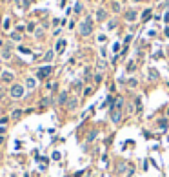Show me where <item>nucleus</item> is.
<instances>
[{
    "instance_id": "nucleus-9",
    "label": "nucleus",
    "mask_w": 169,
    "mask_h": 177,
    "mask_svg": "<svg viewBox=\"0 0 169 177\" xmlns=\"http://www.w3.org/2000/svg\"><path fill=\"white\" fill-rule=\"evenodd\" d=\"M64 48H66V40H58L57 42V53H62Z\"/></svg>"
},
{
    "instance_id": "nucleus-19",
    "label": "nucleus",
    "mask_w": 169,
    "mask_h": 177,
    "mask_svg": "<svg viewBox=\"0 0 169 177\" xmlns=\"http://www.w3.org/2000/svg\"><path fill=\"white\" fill-rule=\"evenodd\" d=\"M20 115H22V110H15L13 113H11V117H13V119H18Z\"/></svg>"
},
{
    "instance_id": "nucleus-27",
    "label": "nucleus",
    "mask_w": 169,
    "mask_h": 177,
    "mask_svg": "<svg viewBox=\"0 0 169 177\" xmlns=\"http://www.w3.org/2000/svg\"><path fill=\"white\" fill-rule=\"evenodd\" d=\"M158 126H160V128H166V126H167V121H166V119L158 121Z\"/></svg>"
},
{
    "instance_id": "nucleus-4",
    "label": "nucleus",
    "mask_w": 169,
    "mask_h": 177,
    "mask_svg": "<svg viewBox=\"0 0 169 177\" xmlns=\"http://www.w3.org/2000/svg\"><path fill=\"white\" fill-rule=\"evenodd\" d=\"M109 113H111V121L115 122V124H118V122L122 121V110H116V108H111V110H109Z\"/></svg>"
},
{
    "instance_id": "nucleus-14",
    "label": "nucleus",
    "mask_w": 169,
    "mask_h": 177,
    "mask_svg": "<svg viewBox=\"0 0 169 177\" xmlns=\"http://www.w3.org/2000/svg\"><path fill=\"white\" fill-rule=\"evenodd\" d=\"M9 37H11L13 38V40H22V35H20V33H9Z\"/></svg>"
},
{
    "instance_id": "nucleus-3",
    "label": "nucleus",
    "mask_w": 169,
    "mask_h": 177,
    "mask_svg": "<svg viewBox=\"0 0 169 177\" xmlns=\"http://www.w3.org/2000/svg\"><path fill=\"white\" fill-rule=\"evenodd\" d=\"M51 71H53V68H51V66L38 68V70H37V78H38V80H44V78H47L49 75H51Z\"/></svg>"
},
{
    "instance_id": "nucleus-28",
    "label": "nucleus",
    "mask_w": 169,
    "mask_h": 177,
    "mask_svg": "<svg viewBox=\"0 0 169 177\" xmlns=\"http://www.w3.org/2000/svg\"><path fill=\"white\" fill-rule=\"evenodd\" d=\"M29 2H31V0H22V7L27 9V7H29Z\"/></svg>"
},
{
    "instance_id": "nucleus-13",
    "label": "nucleus",
    "mask_w": 169,
    "mask_h": 177,
    "mask_svg": "<svg viewBox=\"0 0 169 177\" xmlns=\"http://www.w3.org/2000/svg\"><path fill=\"white\" fill-rule=\"evenodd\" d=\"M149 17H151V9H146V11H144V15H142V20H144V22L149 20Z\"/></svg>"
},
{
    "instance_id": "nucleus-10",
    "label": "nucleus",
    "mask_w": 169,
    "mask_h": 177,
    "mask_svg": "<svg viewBox=\"0 0 169 177\" xmlns=\"http://www.w3.org/2000/svg\"><path fill=\"white\" fill-rule=\"evenodd\" d=\"M53 57H55V51H53V50H49V51L46 53V57H44V60H46V62H51V60H53Z\"/></svg>"
},
{
    "instance_id": "nucleus-32",
    "label": "nucleus",
    "mask_w": 169,
    "mask_h": 177,
    "mask_svg": "<svg viewBox=\"0 0 169 177\" xmlns=\"http://www.w3.org/2000/svg\"><path fill=\"white\" fill-rule=\"evenodd\" d=\"M4 27H6V29H9V20H7V18L4 20Z\"/></svg>"
},
{
    "instance_id": "nucleus-25",
    "label": "nucleus",
    "mask_w": 169,
    "mask_h": 177,
    "mask_svg": "<svg viewBox=\"0 0 169 177\" xmlns=\"http://www.w3.org/2000/svg\"><path fill=\"white\" fill-rule=\"evenodd\" d=\"M151 73H149V78H156L158 77V73H156V70H149Z\"/></svg>"
},
{
    "instance_id": "nucleus-33",
    "label": "nucleus",
    "mask_w": 169,
    "mask_h": 177,
    "mask_svg": "<svg viewBox=\"0 0 169 177\" xmlns=\"http://www.w3.org/2000/svg\"><path fill=\"white\" fill-rule=\"evenodd\" d=\"M4 131H6V128H0V135H2V133H4Z\"/></svg>"
},
{
    "instance_id": "nucleus-34",
    "label": "nucleus",
    "mask_w": 169,
    "mask_h": 177,
    "mask_svg": "<svg viewBox=\"0 0 169 177\" xmlns=\"http://www.w3.org/2000/svg\"><path fill=\"white\" fill-rule=\"evenodd\" d=\"M166 22H169V13H166Z\"/></svg>"
},
{
    "instance_id": "nucleus-22",
    "label": "nucleus",
    "mask_w": 169,
    "mask_h": 177,
    "mask_svg": "<svg viewBox=\"0 0 169 177\" xmlns=\"http://www.w3.org/2000/svg\"><path fill=\"white\" fill-rule=\"evenodd\" d=\"M95 82H96V84L102 82V73H95Z\"/></svg>"
},
{
    "instance_id": "nucleus-16",
    "label": "nucleus",
    "mask_w": 169,
    "mask_h": 177,
    "mask_svg": "<svg viewBox=\"0 0 169 177\" xmlns=\"http://www.w3.org/2000/svg\"><path fill=\"white\" fill-rule=\"evenodd\" d=\"M111 9H113L115 13H118V11H120V4H118V2H113V4H111Z\"/></svg>"
},
{
    "instance_id": "nucleus-21",
    "label": "nucleus",
    "mask_w": 169,
    "mask_h": 177,
    "mask_svg": "<svg viewBox=\"0 0 169 177\" xmlns=\"http://www.w3.org/2000/svg\"><path fill=\"white\" fill-rule=\"evenodd\" d=\"M51 157H53V161H60V157H62V155H60V152H53V155H51Z\"/></svg>"
},
{
    "instance_id": "nucleus-26",
    "label": "nucleus",
    "mask_w": 169,
    "mask_h": 177,
    "mask_svg": "<svg viewBox=\"0 0 169 177\" xmlns=\"http://www.w3.org/2000/svg\"><path fill=\"white\" fill-rule=\"evenodd\" d=\"M96 66H98V70H106V62H104V60H98Z\"/></svg>"
},
{
    "instance_id": "nucleus-20",
    "label": "nucleus",
    "mask_w": 169,
    "mask_h": 177,
    "mask_svg": "<svg viewBox=\"0 0 169 177\" xmlns=\"http://www.w3.org/2000/svg\"><path fill=\"white\" fill-rule=\"evenodd\" d=\"M2 58H6V60H7V58H11V51L4 50V51H2Z\"/></svg>"
},
{
    "instance_id": "nucleus-15",
    "label": "nucleus",
    "mask_w": 169,
    "mask_h": 177,
    "mask_svg": "<svg viewBox=\"0 0 169 177\" xmlns=\"http://www.w3.org/2000/svg\"><path fill=\"white\" fill-rule=\"evenodd\" d=\"M127 84H129V88H136L138 80H136V78H129V80H127Z\"/></svg>"
},
{
    "instance_id": "nucleus-30",
    "label": "nucleus",
    "mask_w": 169,
    "mask_h": 177,
    "mask_svg": "<svg viewBox=\"0 0 169 177\" xmlns=\"http://www.w3.org/2000/svg\"><path fill=\"white\" fill-rule=\"evenodd\" d=\"M135 101H136V108H142V99H140V97H136Z\"/></svg>"
},
{
    "instance_id": "nucleus-8",
    "label": "nucleus",
    "mask_w": 169,
    "mask_h": 177,
    "mask_svg": "<svg viewBox=\"0 0 169 177\" xmlns=\"http://www.w3.org/2000/svg\"><path fill=\"white\" fill-rule=\"evenodd\" d=\"M2 80H6V82L13 80V73L11 71H2Z\"/></svg>"
},
{
    "instance_id": "nucleus-2",
    "label": "nucleus",
    "mask_w": 169,
    "mask_h": 177,
    "mask_svg": "<svg viewBox=\"0 0 169 177\" xmlns=\"http://www.w3.org/2000/svg\"><path fill=\"white\" fill-rule=\"evenodd\" d=\"M78 31H80L82 37H89V35H91V33H93V20H91V17H87L86 20L80 24Z\"/></svg>"
},
{
    "instance_id": "nucleus-11",
    "label": "nucleus",
    "mask_w": 169,
    "mask_h": 177,
    "mask_svg": "<svg viewBox=\"0 0 169 177\" xmlns=\"http://www.w3.org/2000/svg\"><path fill=\"white\" fill-rule=\"evenodd\" d=\"M96 137H98V131H96V130H93V131H91V133H89V135H87V142H91V141H95V139H96Z\"/></svg>"
},
{
    "instance_id": "nucleus-1",
    "label": "nucleus",
    "mask_w": 169,
    "mask_h": 177,
    "mask_svg": "<svg viewBox=\"0 0 169 177\" xmlns=\"http://www.w3.org/2000/svg\"><path fill=\"white\" fill-rule=\"evenodd\" d=\"M24 93H26V86L24 84H13L9 88V97L11 99H22Z\"/></svg>"
},
{
    "instance_id": "nucleus-23",
    "label": "nucleus",
    "mask_w": 169,
    "mask_h": 177,
    "mask_svg": "<svg viewBox=\"0 0 169 177\" xmlns=\"http://www.w3.org/2000/svg\"><path fill=\"white\" fill-rule=\"evenodd\" d=\"M47 88H49L51 91H57V90H58V84H57V82H53V84H47Z\"/></svg>"
},
{
    "instance_id": "nucleus-29",
    "label": "nucleus",
    "mask_w": 169,
    "mask_h": 177,
    "mask_svg": "<svg viewBox=\"0 0 169 177\" xmlns=\"http://www.w3.org/2000/svg\"><path fill=\"white\" fill-rule=\"evenodd\" d=\"M133 70H135V62H129L127 64V71H133Z\"/></svg>"
},
{
    "instance_id": "nucleus-35",
    "label": "nucleus",
    "mask_w": 169,
    "mask_h": 177,
    "mask_svg": "<svg viewBox=\"0 0 169 177\" xmlns=\"http://www.w3.org/2000/svg\"><path fill=\"white\" fill-rule=\"evenodd\" d=\"M0 75H2V68H0Z\"/></svg>"
},
{
    "instance_id": "nucleus-18",
    "label": "nucleus",
    "mask_w": 169,
    "mask_h": 177,
    "mask_svg": "<svg viewBox=\"0 0 169 177\" xmlns=\"http://www.w3.org/2000/svg\"><path fill=\"white\" fill-rule=\"evenodd\" d=\"M77 104H78V102H77V99H73V101L67 104V108H69V110H75V108H77Z\"/></svg>"
},
{
    "instance_id": "nucleus-31",
    "label": "nucleus",
    "mask_w": 169,
    "mask_h": 177,
    "mask_svg": "<svg viewBox=\"0 0 169 177\" xmlns=\"http://www.w3.org/2000/svg\"><path fill=\"white\" fill-rule=\"evenodd\" d=\"M82 11V6L80 4H77V6H75V13H80Z\"/></svg>"
},
{
    "instance_id": "nucleus-12",
    "label": "nucleus",
    "mask_w": 169,
    "mask_h": 177,
    "mask_svg": "<svg viewBox=\"0 0 169 177\" xmlns=\"http://www.w3.org/2000/svg\"><path fill=\"white\" fill-rule=\"evenodd\" d=\"M66 99H67V91H62L60 95H58V102H60V104H64V102H66Z\"/></svg>"
},
{
    "instance_id": "nucleus-6",
    "label": "nucleus",
    "mask_w": 169,
    "mask_h": 177,
    "mask_svg": "<svg viewBox=\"0 0 169 177\" xmlns=\"http://www.w3.org/2000/svg\"><path fill=\"white\" fill-rule=\"evenodd\" d=\"M35 86H37V78L27 77L26 78V90H35Z\"/></svg>"
},
{
    "instance_id": "nucleus-5",
    "label": "nucleus",
    "mask_w": 169,
    "mask_h": 177,
    "mask_svg": "<svg viewBox=\"0 0 169 177\" xmlns=\"http://www.w3.org/2000/svg\"><path fill=\"white\" fill-rule=\"evenodd\" d=\"M95 17H96V20L98 22H102V20H106V17H107V11L106 9H96V13H95Z\"/></svg>"
},
{
    "instance_id": "nucleus-17",
    "label": "nucleus",
    "mask_w": 169,
    "mask_h": 177,
    "mask_svg": "<svg viewBox=\"0 0 169 177\" xmlns=\"http://www.w3.org/2000/svg\"><path fill=\"white\" fill-rule=\"evenodd\" d=\"M107 29H116V20H109L107 22Z\"/></svg>"
},
{
    "instance_id": "nucleus-7",
    "label": "nucleus",
    "mask_w": 169,
    "mask_h": 177,
    "mask_svg": "<svg viewBox=\"0 0 169 177\" xmlns=\"http://www.w3.org/2000/svg\"><path fill=\"white\" fill-rule=\"evenodd\" d=\"M136 17H138V13H136V11H133V9L126 13V20H127V22H135V20H136Z\"/></svg>"
},
{
    "instance_id": "nucleus-24",
    "label": "nucleus",
    "mask_w": 169,
    "mask_h": 177,
    "mask_svg": "<svg viewBox=\"0 0 169 177\" xmlns=\"http://www.w3.org/2000/svg\"><path fill=\"white\" fill-rule=\"evenodd\" d=\"M127 113H129V115L135 113V106H133V104H127Z\"/></svg>"
}]
</instances>
